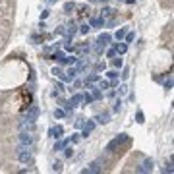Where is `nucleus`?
I'll return each instance as SVG.
<instances>
[{
  "mask_svg": "<svg viewBox=\"0 0 174 174\" xmlns=\"http://www.w3.org/2000/svg\"><path fill=\"white\" fill-rule=\"evenodd\" d=\"M18 160L23 163V165H29L33 160V153H31V147L29 145H18Z\"/></svg>",
  "mask_w": 174,
  "mask_h": 174,
  "instance_id": "1",
  "label": "nucleus"
},
{
  "mask_svg": "<svg viewBox=\"0 0 174 174\" xmlns=\"http://www.w3.org/2000/svg\"><path fill=\"white\" fill-rule=\"evenodd\" d=\"M124 141H128V138H126V133H120L118 138H114L108 145H106V151H108V153H114L116 149L120 147V143H124Z\"/></svg>",
  "mask_w": 174,
  "mask_h": 174,
  "instance_id": "2",
  "label": "nucleus"
},
{
  "mask_svg": "<svg viewBox=\"0 0 174 174\" xmlns=\"http://www.w3.org/2000/svg\"><path fill=\"white\" fill-rule=\"evenodd\" d=\"M35 130V122L27 118H21L19 120V132H33Z\"/></svg>",
  "mask_w": 174,
  "mask_h": 174,
  "instance_id": "3",
  "label": "nucleus"
},
{
  "mask_svg": "<svg viewBox=\"0 0 174 174\" xmlns=\"http://www.w3.org/2000/svg\"><path fill=\"white\" fill-rule=\"evenodd\" d=\"M37 116H39V106H37V105H31V106L27 108V112H25V116H23V118L33 120V122H35Z\"/></svg>",
  "mask_w": 174,
  "mask_h": 174,
  "instance_id": "4",
  "label": "nucleus"
},
{
  "mask_svg": "<svg viewBox=\"0 0 174 174\" xmlns=\"http://www.w3.org/2000/svg\"><path fill=\"white\" fill-rule=\"evenodd\" d=\"M19 143H21V145H29V147H31L33 145L31 132H21V133H19Z\"/></svg>",
  "mask_w": 174,
  "mask_h": 174,
  "instance_id": "5",
  "label": "nucleus"
},
{
  "mask_svg": "<svg viewBox=\"0 0 174 174\" xmlns=\"http://www.w3.org/2000/svg\"><path fill=\"white\" fill-rule=\"evenodd\" d=\"M110 41V33H103V35H99V39H97V51H101L103 46H106Z\"/></svg>",
  "mask_w": 174,
  "mask_h": 174,
  "instance_id": "6",
  "label": "nucleus"
},
{
  "mask_svg": "<svg viewBox=\"0 0 174 174\" xmlns=\"http://www.w3.org/2000/svg\"><path fill=\"white\" fill-rule=\"evenodd\" d=\"M149 170H153V159H145L143 160V165L138 168V172H149Z\"/></svg>",
  "mask_w": 174,
  "mask_h": 174,
  "instance_id": "7",
  "label": "nucleus"
},
{
  "mask_svg": "<svg viewBox=\"0 0 174 174\" xmlns=\"http://www.w3.org/2000/svg\"><path fill=\"white\" fill-rule=\"evenodd\" d=\"M83 103V95L81 93H76V95L72 97V101H70V106H79Z\"/></svg>",
  "mask_w": 174,
  "mask_h": 174,
  "instance_id": "8",
  "label": "nucleus"
},
{
  "mask_svg": "<svg viewBox=\"0 0 174 174\" xmlns=\"http://www.w3.org/2000/svg\"><path fill=\"white\" fill-rule=\"evenodd\" d=\"M99 170H101V160H95V163H91V165H89V168H85L83 170V172H99Z\"/></svg>",
  "mask_w": 174,
  "mask_h": 174,
  "instance_id": "9",
  "label": "nucleus"
},
{
  "mask_svg": "<svg viewBox=\"0 0 174 174\" xmlns=\"http://www.w3.org/2000/svg\"><path fill=\"white\" fill-rule=\"evenodd\" d=\"M51 133H52V138H62V133H64V128H62V126H56V128H52L51 130Z\"/></svg>",
  "mask_w": 174,
  "mask_h": 174,
  "instance_id": "10",
  "label": "nucleus"
},
{
  "mask_svg": "<svg viewBox=\"0 0 174 174\" xmlns=\"http://www.w3.org/2000/svg\"><path fill=\"white\" fill-rule=\"evenodd\" d=\"M93 128H95V124H93V122H87V124H85V130H83L81 135H83V138H87V135L93 132Z\"/></svg>",
  "mask_w": 174,
  "mask_h": 174,
  "instance_id": "11",
  "label": "nucleus"
},
{
  "mask_svg": "<svg viewBox=\"0 0 174 174\" xmlns=\"http://www.w3.org/2000/svg\"><path fill=\"white\" fill-rule=\"evenodd\" d=\"M110 18H114V10L112 8H105L103 10V19H110Z\"/></svg>",
  "mask_w": 174,
  "mask_h": 174,
  "instance_id": "12",
  "label": "nucleus"
},
{
  "mask_svg": "<svg viewBox=\"0 0 174 174\" xmlns=\"http://www.w3.org/2000/svg\"><path fill=\"white\" fill-rule=\"evenodd\" d=\"M108 118H110L108 112H103V114L97 116V122H99V124H106V122H108Z\"/></svg>",
  "mask_w": 174,
  "mask_h": 174,
  "instance_id": "13",
  "label": "nucleus"
},
{
  "mask_svg": "<svg viewBox=\"0 0 174 174\" xmlns=\"http://www.w3.org/2000/svg\"><path fill=\"white\" fill-rule=\"evenodd\" d=\"M114 51H116V52H120V54H124V52L128 51V45H126V43H120V45H116Z\"/></svg>",
  "mask_w": 174,
  "mask_h": 174,
  "instance_id": "14",
  "label": "nucleus"
},
{
  "mask_svg": "<svg viewBox=\"0 0 174 174\" xmlns=\"http://www.w3.org/2000/svg\"><path fill=\"white\" fill-rule=\"evenodd\" d=\"M76 73H78V70H76V68H70V70H68V76H66V79H73V78H76Z\"/></svg>",
  "mask_w": 174,
  "mask_h": 174,
  "instance_id": "15",
  "label": "nucleus"
},
{
  "mask_svg": "<svg viewBox=\"0 0 174 174\" xmlns=\"http://www.w3.org/2000/svg\"><path fill=\"white\" fill-rule=\"evenodd\" d=\"M124 35H126V29L122 27V29H118V31H116V35H114V37L118 39V41H122V39H124Z\"/></svg>",
  "mask_w": 174,
  "mask_h": 174,
  "instance_id": "16",
  "label": "nucleus"
},
{
  "mask_svg": "<svg viewBox=\"0 0 174 174\" xmlns=\"http://www.w3.org/2000/svg\"><path fill=\"white\" fill-rule=\"evenodd\" d=\"M73 8H76V4H73V2H66V4H64V12H68V14L72 12Z\"/></svg>",
  "mask_w": 174,
  "mask_h": 174,
  "instance_id": "17",
  "label": "nucleus"
},
{
  "mask_svg": "<svg viewBox=\"0 0 174 174\" xmlns=\"http://www.w3.org/2000/svg\"><path fill=\"white\" fill-rule=\"evenodd\" d=\"M103 23H105L103 19H91V21H89V25H93V27H101Z\"/></svg>",
  "mask_w": 174,
  "mask_h": 174,
  "instance_id": "18",
  "label": "nucleus"
},
{
  "mask_svg": "<svg viewBox=\"0 0 174 174\" xmlns=\"http://www.w3.org/2000/svg\"><path fill=\"white\" fill-rule=\"evenodd\" d=\"M101 97H103L101 89H99V87H95V89H93V99H101Z\"/></svg>",
  "mask_w": 174,
  "mask_h": 174,
  "instance_id": "19",
  "label": "nucleus"
},
{
  "mask_svg": "<svg viewBox=\"0 0 174 174\" xmlns=\"http://www.w3.org/2000/svg\"><path fill=\"white\" fill-rule=\"evenodd\" d=\"M163 170H165V172H172V160H168V163H165V168H163Z\"/></svg>",
  "mask_w": 174,
  "mask_h": 174,
  "instance_id": "20",
  "label": "nucleus"
},
{
  "mask_svg": "<svg viewBox=\"0 0 174 174\" xmlns=\"http://www.w3.org/2000/svg\"><path fill=\"white\" fill-rule=\"evenodd\" d=\"M106 78H110V79H116V78H118V72H114V70H110V72H106Z\"/></svg>",
  "mask_w": 174,
  "mask_h": 174,
  "instance_id": "21",
  "label": "nucleus"
},
{
  "mask_svg": "<svg viewBox=\"0 0 174 174\" xmlns=\"http://www.w3.org/2000/svg\"><path fill=\"white\" fill-rule=\"evenodd\" d=\"M64 114H66V112L62 108H56L54 110V116H56V118H64Z\"/></svg>",
  "mask_w": 174,
  "mask_h": 174,
  "instance_id": "22",
  "label": "nucleus"
},
{
  "mask_svg": "<svg viewBox=\"0 0 174 174\" xmlns=\"http://www.w3.org/2000/svg\"><path fill=\"white\" fill-rule=\"evenodd\" d=\"M124 37H126V43H132L135 39V33H128V35H124Z\"/></svg>",
  "mask_w": 174,
  "mask_h": 174,
  "instance_id": "23",
  "label": "nucleus"
},
{
  "mask_svg": "<svg viewBox=\"0 0 174 174\" xmlns=\"http://www.w3.org/2000/svg\"><path fill=\"white\" fill-rule=\"evenodd\" d=\"M52 170H54V172H60V170H62V163H54V165H52Z\"/></svg>",
  "mask_w": 174,
  "mask_h": 174,
  "instance_id": "24",
  "label": "nucleus"
},
{
  "mask_svg": "<svg viewBox=\"0 0 174 174\" xmlns=\"http://www.w3.org/2000/svg\"><path fill=\"white\" fill-rule=\"evenodd\" d=\"M108 87H110V83L106 81V79H103V81H101V85H99V89H108Z\"/></svg>",
  "mask_w": 174,
  "mask_h": 174,
  "instance_id": "25",
  "label": "nucleus"
},
{
  "mask_svg": "<svg viewBox=\"0 0 174 174\" xmlns=\"http://www.w3.org/2000/svg\"><path fill=\"white\" fill-rule=\"evenodd\" d=\"M83 101H85V103H93L95 99H93V95H89V93H87V95H83Z\"/></svg>",
  "mask_w": 174,
  "mask_h": 174,
  "instance_id": "26",
  "label": "nucleus"
},
{
  "mask_svg": "<svg viewBox=\"0 0 174 174\" xmlns=\"http://www.w3.org/2000/svg\"><path fill=\"white\" fill-rule=\"evenodd\" d=\"M89 27H91V25H89V23H87V25H81V29H79V31H81L83 35H85V33H89Z\"/></svg>",
  "mask_w": 174,
  "mask_h": 174,
  "instance_id": "27",
  "label": "nucleus"
},
{
  "mask_svg": "<svg viewBox=\"0 0 174 174\" xmlns=\"http://www.w3.org/2000/svg\"><path fill=\"white\" fill-rule=\"evenodd\" d=\"M64 147H66V141H60V143H56L54 149H56V151H60V149H64Z\"/></svg>",
  "mask_w": 174,
  "mask_h": 174,
  "instance_id": "28",
  "label": "nucleus"
},
{
  "mask_svg": "<svg viewBox=\"0 0 174 174\" xmlns=\"http://www.w3.org/2000/svg\"><path fill=\"white\" fill-rule=\"evenodd\" d=\"M112 64H114V68H122V60H120V58H114V62H112Z\"/></svg>",
  "mask_w": 174,
  "mask_h": 174,
  "instance_id": "29",
  "label": "nucleus"
},
{
  "mask_svg": "<svg viewBox=\"0 0 174 174\" xmlns=\"http://www.w3.org/2000/svg\"><path fill=\"white\" fill-rule=\"evenodd\" d=\"M52 73H54V76H58V78H62V76H64L60 68H54V70H52Z\"/></svg>",
  "mask_w": 174,
  "mask_h": 174,
  "instance_id": "30",
  "label": "nucleus"
},
{
  "mask_svg": "<svg viewBox=\"0 0 174 174\" xmlns=\"http://www.w3.org/2000/svg\"><path fill=\"white\" fill-rule=\"evenodd\" d=\"M138 122H139V124L145 122V120H143V112H138Z\"/></svg>",
  "mask_w": 174,
  "mask_h": 174,
  "instance_id": "31",
  "label": "nucleus"
},
{
  "mask_svg": "<svg viewBox=\"0 0 174 174\" xmlns=\"http://www.w3.org/2000/svg\"><path fill=\"white\" fill-rule=\"evenodd\" d=\"M114 54H116V51H114V48H110V51L106 52V56H110V58H112V56H114Z\"/></svg>",
  "mask_w": 174,
  "mask_h": 174,
  "instance_id": "32",
  "label": "nucleus"
},
{
  "mask_svg": "<svg viewBox=\"0 0 174 174\" xmlns=\"http://www.w3.org/2000/svg\"><path fill=\"white\" fill-rule=\"evenodd\" d=\"M64 153H66V157H72V149H70V147H66Z\"/></svg>",
  "mask_w": 174,
  "mask_h": 174,
  "instance_id": "33",
  "label": "nucleus"
},
{
  "mask_svg": "<svg viewBox=\"0 0 174 174\" xmlns=\"http://www.w3.org/2000/svg\"><path fill=\"white\" fill-rule=\"evenodd\" d=\"M56 89H58V93H62V91H64V85H62V83H58V85H56Z\"/></svg>",
  "mask_w": 174,
  "mask_h": 174,
  "instance_id": "34",
  "label": "nucleus"
},
{
  "mask_svg": "<svg viewBox=\"0 0 174 174\" xmlns=\"http://www.w3.org/2000/svg\"><path fill=\"white\" fill-rule=\"evenodd\" d=\"M101 2H106V0H101Z\"/></svg>",
  "mask_w": 174,
  "mask_h": 174,
  "instance_id": "35",
  "label": "nucleus"
}]
</instances>
